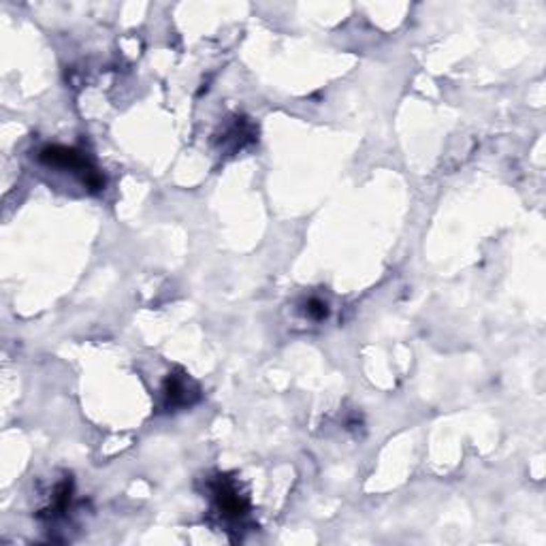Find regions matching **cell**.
Returning <instances> with one entry per match:
<instances>
[{"label": "cell", "instance_id": "obj_1", "mask_svg": "<svg viewBox=\"0 0 546 546\" xmlns=\"http://www.w3.org/2000/svg\"><path fill=\"white\" fill-rule=\"evenodd\" d=\"M216 501H218V510L224 515V517H231V519H239L245 515V501L239 497V493L231 487V484H220L218 491H216Z\"/></svg>", "mask_w": 546, "mask_h": 546}, {"label": "cell", "instance_id": "obj_2", "mask_svg": "<svg viewBox=\"0 0 546 546\" xmlns=\"http://www.w3.org/2000/svg\"><path fill=\"white\" fill-rule=\"evenodd\" d=\"M188 380L186 378H178V375H171L169 380H166V389H164V395L166 399H169V405L175 408V405H184L188 403L190 399V393H188Z\"/></svg>", "mask_w": 546, "mask_h": 546}, {"label": "cell", "instance_id": "obj_3", "mask_svg": "<svg viewBox=\"0 0 546 546\" xmlns=\"http://www.w3.org/2000/svg\"><path fill=\"white\" fill-rule=\"evenodd\" d=\"M326 314H329V310H326V303H322V301H318V299H312V301H310L308 316L322 320V318H326Z\"/></svg>", "mask_w": 546, "mask_h": 546}]
</instances>
